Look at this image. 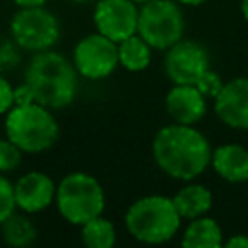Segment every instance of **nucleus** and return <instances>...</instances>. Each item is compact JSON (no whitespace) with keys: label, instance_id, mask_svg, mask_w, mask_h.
<instances>
[{"label":"nucleus","instance_id":"1","mask_svg":"<svg viewBox=\"0 0 248 248\" xmlns=\"http://www.w3.org/2000/svg\"><path fill=\"white\" fill-rule=\"evenodd\" d=\"M209 140L190 124H169L157 130L151 153L155 165L170 178L190 182L211 163Z\"/></svg>","mask_w":248,"mask_h":248},{"label":"nucleus","instance_id":"2","mask_svg":"<svg viewBox=\"0 0 248 248\" xmlns=\"http://www.w3.org/2000/svg\"><path fill=\"white\" fill-rule=\"evenodd\" d=\"M25 83L31 87L37 103L50 110L72 105L78 93V70L64 54L54 50L35 52L27 70Z\"/></svg>","mask_w":248,"mask_h":248},{"label":"nucleus","instance_id":"3","mask_svg":"<svg viewBox=\"0 0 248 248\" xmlns=\"http://www.w3.org/2000/svg\"><path fill=\"white\" fill-rule=\"evenodd\" d=\"M124 225L132 238L145 244H163L174 238L180 231L182 217L178 215L172 198L151 194L138 198L128 207Z\"/></svg>","mask_w":248,"mask_h":248},{"label":"nucleus","instance_id":"4","mask_svg":"<svg viewBox=\"0 0 248 248\" xmlns=\"http://www.w3.org/2000/svg\"><path fill=\"white\" fill-rule=\"evenodd\" d=\"M4 130L6 138L23 153H43L50 149L60 136L52 110L41 103L14 105L6 112Z\"/></svg>","mask_w":248,"mask_h":248},{"label":"nucleus","instance_id":"5","mask_svg":"<svg viewBox=\"0 0 248 248\" xmlns=\"http://www.w3.org/2000/svg\"><path fill=\"white\" fill-rule=\"evenodd\" d=\"M54 203L58 207V213L68 223L81 227L89 219L103 215L105 190L95 176L83 170H76L66 174L56 184Z\"/></svg>","mask_w":248,"mask_h":248},{"label":"nucleus","instance_id":"6","mask_svg":"<svg viewBox=\"0 0 248 248\" xmlns=\"http://www.w3.org/2000/svg\"><path fill=\"white\" fill-rule=\"evenodd\" d=\"M184 16L176 0H147L140 4L138 35L155 50H167L184 35Z\"/></svg>","mask_w":248,"mask_h":248},{"label":"nucleus","instance_id":"7","mask_svg":"<svg viewBox=\"0 0 248 248\" xmlns=\"http://www.w3.org/2000/svg\"><path fill=\"white\" fill-rule=\"evenodd\" d=\"M10 31L14 43L21 50L41 52L52 48L60 39V21L45 6L19 8L12 21Z\"/></svg>","mask_w":248,"mask_h":248},{"label":"nucleus","instance_id":"8","mask_svg":"<svg viewBox=\"0 0 248 248\" xmlns=\"http://www.w3.org/2000/svg\"><path fill=\"white\" fill-rule=\"evenodd\" d=\"M72 62L79 76L87 79L108 78L118 64V43L97 33L85 35L74 46Z\"/></svg>","mask_w":248,"mask_h":248},{"label":"nucleus","instance_id":"9","mask_svg":"<svg viewBox=\"0 0 248 248\" xmlns=\"http://www.w3.org/2000/svg\"><path fill=\"white\" fill-rule=\"evenodd\" d=\"M165 74L174 85H194L200 76L211 68L207 48L194 39H180L165 50Z\"/></svg>","mask_w":248,"mask_h":248},{"label":"nucleus","instance_id":"10","mask_svg":"<svg viewBox=\"0 0 248 248\" xmlns=\"http://www.w3.org/2000/svg\"><path fill=\"white\" fill-rule=\"evenodd\" d=\"M140 4L134 0H97L93 10L95 29L114 43L138 33Z\"/></svg>","mask_w":248,"mask_h":248},{"label":"nucleus","instance_id":"11","mask_svg":"<svg viewBox=\"0 0 248 248\" xmlns=\"http://www.w3.org/2000/svg\"><path fill=\"white\" fill-rule=\"evenodd\" d=\"M215 114L232 130H248V78H234L225 81L217 93Z\"/></svg>","mask_w":248,"mask_h":248},{"label":"nucleus","instance_id":"12","mask_svg":"<svg viewBox=\"0 0 248 248\" xmlns=\"http://www.w3.org/2000/svg\"><path fill=\"white\" fill-rule=\"evenodd\" d=\"M14 196L19 211L27 215L39 213L54 202L56 184L48 174L41 170H29L14 184Z\"/></svg>","mask_w":248,"mask_h":248},{"label":"nucleus","instance_id":"13","mask_svg":"<svg viewBox=\"0 0 248 248\" xmlns=\"http://www.w3.org/2000/svg\"><path fill=\"white\" fill-rule=\"evenodd\" d=\"M165 108L172 122L178 124H198L205 116V97L196 85H174L165 97Z\"/></svg>","mask_w":248,"mask_h":248},{"label":"nucleus","instance_id":"14","mask_svg":"<svg viewBox=\"0 0 248 248\" xmlns=\"http://www.w3.org/2000/svg\"><path fill=\"white\" fill-rule=\"evenodd\" d=\"M217 176L238 184L248 180V149L238 143H223L211 151V163Z\"/></svg>","mask_w":248,"mask_h":248},{"label":"nucleus","instance_id":"15","mask_svg":"<svg viewBox=\"0 0 248 248\" xmlns=\"http://www.w3.org/2000/svg\"><path fill=\"white\" fill-rule=\"evenodd\" d=\"M172 202H174V207H176L178 215L182 219L190 221V219L207 215V211L213 205V194L203 184L188 182L172 196Z\"/></svg>","mask_w":248,"mask_h":248},{"label":"nucleus","instance_id":"16","mask_svg":"<svg viewBox=\"0 0 248 248\" xmlns=\"http://www.w3.org/2000/svg\"><path fill=\"white\" fill-rule=\"evenodd\" d=\"M223 242L225 240L219 223L207 215L190 219L180 238L184 248H221Z\"/></svg>","mask_w":248,"mask_h":248},{"label":"nucleus","instance_id":"17","mask_svg":"<svg viewBox=\"0 0 248 248\" xmlns=\"http://www.w3.org/2000/svg\"><path fill=\"white\" fill-rule=\"evenodd\" d=\"M0 236L8 246L14 248H25L35 244L37 240V229L27 217V213H12L6 221L0 223Z\"/></svg>","mask_w":248,"mask_h":248},{"label":"nucleus","instance_id":"18","mask_svg":"<svg viewBox=\"0 0 248 248\" xmlns=\"http://www.w3.org/2000/svg\"><path fill=\"white\" fill-rule=\"evenodd\" d=\"M151 50L153 48L134 33L118 43V64L128 72H141L151 64Z\"/></svg>","mask_w":248,"mask_h":248},{"label":"nucleus","instance_id":"19","mask_svg":"<svg viewBox=\"0 0 248 248\" xmlns=\"http://www.w3.org/2000/svg\"><path fill=\"white\" fill-rule=\"evenodd\" d=\"M81 242L87 248H112L116 242L114 225L103 215L89 219L81 225Z\"/></svg>","mask_w":248,"mask_h":248},{"label":"nucleus","instance_id":"20","mask_svg":"<svg viewBox=\"0 0 248 248\" xmlns=\"http://www.w3.org/2000/svg\"><path fill=\"white\" fill-rule=\"evenodd\" d=\"M23 161V151L12 141V140H0V172L8 174L19 169Z\"/></svg>","mask_w":248,"mask_h":248},{"label":"nucleus","instance_id":"21","mask_svg":"<svg viewBox=\"0 0 248 248\" xmlns=\"http://www.w3.org/2000/svg\"><path fill=\"white\" fill-rule=\"evenodd\" d=\"M16 209L17 205H16V196H14V184L8 180L6 174L0 172V223L6 221Z\"/></svg>","mask_w":248,"mask_h":248},{"label":"nucleus","instance_id":"22","mask_svg":"<svg viewBox=\"0 0 248 248\" xmlns=\"http://www.w3.org/2000/svg\"><path fill=\"white\" fill-rule=\"evenodd\" d=\"M223 83H225V81L221 79V76H219L217 72H213L211 68H207V70L200 76V79H198L194 85L200 89V93H202L205 99H215L217 93L221 91Z\"/></svg>","mask_w":248,"mask_h":248},{"label":"nucleus","instance_id":"23","mask_svg":"<svg viewBox=\"0 0 248 248\" xmlns=\"http://www.w3.org/2000/svg\"><path fill=\"white\" fill-rule=\"evenodd\" d=\"M17 45L14 41H0V72L14 68L19 62Z\"/></svg>","mask_w":248,"mask_h":248},{"label":"nucleus","instance_id":"24","mask_svg":"<svg viewBox=\"0 0 248 248\" xmlns=\"http://www.w3.org/2000/svg\"><path fill=\"white\" fill-rule=\"evenodd\" d=\"M12 107H14V87L4 76H0V114H6Z\"/></svg>","mask_w":248,"mask_h":248},{"label":"nucleus","instance_id":"25","mask_svg":"<svg viewBox=\"0 0 248 248\" xmlns=\"http://www.w3.org/2000/svg\"><path fill=\"white\" fill-rule=\"evenodd\" d=\"M29 103H37V101L33 97L31 87L23 81L21 85L14 87V105H29Z\"/></svg>","mask_w":248,"mask_h":248},{"label":"nucleus","instance_id":"26","mask_svg":"<svg viewBox=\"0 0 248 248\" xmlns=\"http://www.w3.org/2000/svg\"><path fill=\"white\" fill-rule=\"evenodd\" d=\"M223 246H225V248H248V234L236 232V234H232L229 240H225Z\"/></svg>","mask_w":248,"mask_h":248},{"label":"nucleus","instance_id":"27","mask_svg":"<svg viewBox=\"0 0 248 248\" xmlns=\"http://www.w3.org/2000/svg\"><path fill=\"white\" fill-rule=\"evenodd\" d=\"M17 8H35V6H45L48 0H14Z\"/></svg>","mask_w":248,"mask_h":248},{"label":"nucleus","instance_id":"28","mask_svg":"<svg viewBox=\"0 0 248 248\" xmlns=\"http://www.w3.org/2000/svg\"><path fill=\"white\" fill-rule=\"evenodd\" d=\"M178 4H184V6H202L205 0H176Z\"/></svg>","mask_w":248,"mask_h":248},{"label":"nucleus","instance_id":"29","mask_svg":"<svg viewBox=\"0 0 248 248\" xmlns=\"http://www.w3.org/2000/svg\"><path fill=\"white\" fill-rule=\"evenodd\" d=\"M240 12H242V17L248 21V0H240Z\"/></svg>","mask_w":248,"mask_h":248},{"label":"nucleus","instance_id":"30","mask_svg":"<svg viewBox=\"0 0 248 248\" xmlns=\"http://www.w3.org/2000/svg\"><path fill=\"white\" fill-rule=\"evenodd\" d=\"M72 2H78V4H87V2H97V0H72Z\"/></svg>","mask_w":248,"mask_h":248},{"label":"nucleus","instance_id":"31","mask_svg":"<svg viewBox=\"0 0 248 248\" xmlns=\"http://www.w3.org/2000/svg\"><path fill=\"white\" fill-rule=\"evenodd\" d=\"M136 4H143V2H147V0H134Z\"/></svg>","mask_w":248,"mask_h":248}]
</instances>
